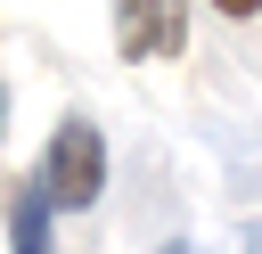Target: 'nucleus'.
Returning <instances> with one entry per match:
<instances>
[{"label": "nucleus", "instance_id": "obj_1", "mask_svg": "<svg viewBox=\"0 0 262 254\" xmlns=\"http://www.w3.org/2000/svg\"><path fill=\"white\" fill-rule=\"evenodd\" d=\"M98 188H106V139H98V123L66 115L49 156H41V197L57 213H82V205H98Z\"/></svg>", "mask_w": 262, "mask_h": 254}, {"label": "nucleus", "instance_id": "obj_2", "mask_svg": "<svg viewBox=\"0 0 262 254\" xmlns=\"http://www.w3.org/2000/svg\"><path fill=\"white\" fill-rule=\"evenodd\" d=\"M188 8L180 0H115V49L123 57H180Z\"/></svg>", "mask_w": 262, "mask_h": 254}, {"label": "nucleus", "instance_id": "obj_3", "mask_svg": "<svg viewBox=\"0 0 262 254\" xmlns=\"http://www.w3.org/2000/svg\"><path fill=\"white\" fill-rule=\"evenodd\" d=\"M49 213H57V205H49V197H41V180H33V188L8 205V254H57V238H49Z\"/></svg>", "mask_w": 262, "mask_h": 254}, {"label": "nucleus", "instance_id": "obj_4", "mask_svg": "<svg viewBox=\"0 0 262 254\" xmlns=\"http://www.w3.org/2000/svg\"><path fill=\"white\" fill-rule=\"evenodd\" d=\"M213 8H229V16H254V8H262V0H213Z\"/></svg>", "mask_w": 262, "mask_h": 254}, {"label": "nucleus", "instance_id": "obj_5", "mask_svg": "<svg viewBox=\"0 0 262 254\" xmlns=\"http://www.w3.org/2000/svg\"><path fill=\"white\" fill-rule=\"evenodd\" d=\"M0 131H8V82H0Z\"/></svg>", "mask_w": 262, "mask_h": 254}, {"label": "nucleus", "instance_id": "obj_6", "mask_svg": "<svg viewBox=\"0 0 262 254\" xmlns=\"http://www.w3.org/2000/svg\"><path fill=\"white\" fill-rule=\"evenodd\" d=\"M164 254H196V246H164Z\"/></svg>", "mask_w": 262, "mask_h": 254}]
</instances>
